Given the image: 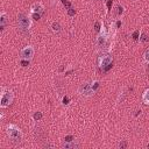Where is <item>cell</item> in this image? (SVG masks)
Instances as JSON below:
<instances>
[{"instance_id":"cell-1","label":"cell","mask_w":149,"mask_h":149,"mask_svg":"<svg viewBox=\"0 0 149 149\" xmlns=\"http://www.w3.org/2000/svg\"><path fill=\"white\" fill-rule=\"evenodd\" d=\"M7 135L9 136V139H12L13 141H20L22 139V132L19 127H16L15 125H8L7 126Z\"/></svg>"},{"instance_id":"cell-2","label":"cell","mask_w":149,"mask_h":149,"mask_svg":"<svg viewBox=\"0 0 149 149\" xmlns=\"http://www.w3.org/2000/svg\"><path fill=\"white\" fill-rule=\"evenodd\" d=\"M13 99H14V95H13V92L12 91H9V90L3 91L1 93V98H0V107L1 108L8 107L13 102Z\"/></svg>"},{"instance_id":"cell-3","label":"cell","mask_w":149,"mask_h":149,"mask_svg":"<svg viewBox=\"0 0 149 149\" xmlns=\"http://www.w3.org/2000/svg\"><path fill=\"white\" fill-rule=\"evenodd\" d=\"M17 24L19 27L22 29V30H28L31 26V21H30V17L27 16L24 13H20L17 15Z\"/></svg>"},{"instance_id":"cell-4","label":"cell","mask_w":149,"mask_h":149,"mask_svg":"<svg viewBox=\"0 0 149 149\" xmlns=\"http://www.w3.org/2000/svg\"><path fill=\"white\" fill-rule=\"evenodd\" d=\"M34 52H35L34 48L30 47V45H28V47H24V48L20 51V57H21V59H27V61H29V59H31V58L34 57Z\"/></svg>"},{"instance_id":"cell-5","label":"cell","mask_w":149,"mask_h":149,"mask_svg":"<svg viewBox=\"0 0 149 149\" xmlns=\"http://www.w3.org/2000/svg\"><path fill=\"white\" fill-rule=\"evenodd\" d=\"M80 93H81L83 95H86V97L92 95V94L94 93V90H93L92 84H90V83H85V84H83V85L80 86Z\"/></svg>"},{"instance_id":"cell-6","label":"cell","mask_w":149,"mask_h":149,"mask_svg":"<svg viewBox=\"0 0 149 149\" xmlns=\"http://www.w3.org/2000/svg\"><path fill=\"white\" fill-rule=\"evenodd\" d=\"M111 63H112V56H111V55H104V56L100 58L99 65H100V68H106V69H108V66L111 65Z\"/></svg>"},{"instance_id":"cell-7","label":"cell","mask_w":149,"mask_h":149,"mask_svg":"<svg viewBox=\"0 0 149 149\" xmlns=\"http://www.w3.org/2000/svg\"><path fill=\"white\" fill-rule=\"evenodd\" d=\"M43 12H44V8H43V6H42L41 3H34V5H33V7H31V13H36V14L42 15Z\"/></svg>"},{"instance_id":"cell-8","label":"cell","mask_w":149,"mask_h":149,"mask_svg":"<svg viewBox=\"0 0 149 149\" xmlns=\"http://www.w3.org/2000/svg\"><path fill=\"white\" fill-rule=\"evenodd\" d=\"M106 41H107V35H106V33H101V34L98 36V38H97V44H98L99 47H102V45H105Z\"/></svg>"},{"instance_id":"cell-9","label":"cell","mask_w":149,"mask_h":149,"mask_svg":"<svg viewBox=\"0 0 149 149\" xmlns=\"http://www.w3.org/2000/svg\"><path fill=\"white\" fill-rule=\"evenodd\" d=\"M7 22H8V20H7L6 13H1L0 14V27H1V29L5 28V26L7 24Z\"/></svg>"},{"instance_id":"cell-10","label":"cell","mask_w":149,"mask_h":149,"mask_svg":"<svg viewBox=\"0 0 149 149\" xmlns=\"http://www.w3.org/2000/svg\"><path fill=\"white\" fill-rule=\"evenodd\" d=\"M77 147H78V144H76L74 141L65 142V143L63 144V148H65V149H74V148H77Z\"/></svg>"},{"instance_id":"cell-11","label":"cell","mask_w":149,"mask_h":149,"mask_svg":"<svg viewBox=\"0 0 149 149\" xmlns=\"http://www.w3.org/2000/svg\"><path fill=\"white\" fill-rule=\"evenodd\" d=\"M142 101H143L146 105H149V88H147V90L143 92V95H142Z\"/></svg>"},{"instance_id":"cell-12","label":"cell","mask_w":149,"mask_h":149,"mask_svg":"<svg viewBox=\"0 0 149 149\" xmlns=\"http://www.w3.org/2000/svg\"><path fill=\"white\" fill-rule=\"evenodd\" d=\"M51 29H52V31H55V33H59V31H61V24H59L58 22H52V23H51Z\"/></svg>"},{"instance_id":"cell-13","label":"cell","mask_w":149,"mask_h":149,"mask_svg":"<svg viewBox=\"0 0 149 149\" xmlns=\"http://www.w3.org/2000/svg\"><path fill=\"white\" fill-rule=\"evenodd\" d=\"M143 57H144V61L149 63V48H148V49L144 51V55H143Z\"/></svg>"},{"instance_id":"cell-14","label":"cell","mask_w":149,"mask_h":149,"mask_svg":"<svg viewBox=\"0 0 149 149\" xmlns=\"http://www.w3.org/2000/svg\"><path fill=\"white\" fill-rule=\"evenodd\" d=\"M41 118H42V113H41V112H37V113L34 114V119H35V120H40Z\"/></svg>"},{"instance_id":"cell-15","label":"cell","mask_w":149,"mask_h":149,"mask_svg":"<svg viewBox=\"0 0 149 149\" xmlns=\"http://www.w3.org/2000/svg\"><path fill=\"white\" fill-rule=\"evenodd\" d=\"M94 30H95V31H100V22H95Z\"/></svg>"},{"instance_id":"cell-16","label":"cell","mask_w":149,"mask_h":149,"mask_svg":"<svg viewBox=\"0 0 149 149\" xmlns=\"http://www.w3.org/2000/svg\"><path fill=\"white\" fill-rule=\"evenodd\" d=\"M71 141H73V136H71V135L65 136V142H71Z\"/></svg>"},{"instance_id":"cell-17","label":"cell","mask_w":149,"mask_h":149,"mask_svg":"<svg viewBox=\"0 0 149 149\" xmlns=\"http://www.w3.org/2000/svg\"><path fill=\"white\" fill-rule=\"evenodd\" d=\"M31 16H33L35 20H38V19L41 17V15H40V14H36V13H31Z\"/></svg>"},{"instance_id":"cell-18","label":"cell","mask_w":149,"mask_h":149,"mask_svg":"<svg viewBox=\"0 0 149 149\" xmlns=\"http://www.w3.org/2000/svg\"><path fill=\"white\" fill-rule=\"evenodd\" d=\"M119 147H120V148H126V147H127V142H126V141H122V142H120Z\"/></svg>"},{"instance_id":"cell-19","label":"cell","mask_w":149,"mask_h":149,"mask_svg":"<svg viewBox=\"0 0 149 149\" xmlns=\"http://www.w3.org/2000/svg\"><path fill=\"white\" fill-rule=\"evenodd\" d=\"M148 41V37L146 34H142V38H141V42H147Z\"/></svg>"},{"instance_id":"cell-20","label":"cell","mask_w":149,"mask_h":149,"mask_svg":"<svg viewBox=\"0 0 149 149\" xmlns=\"http://www.w3.org/2000/svg\"><path fill=\"white\" fill-rule=\"evenodd\" d=\"M63 104H64V105H68V104H69V98H68V97H64V98H63Z\"/></svg>"},{"instance_id":"cell-21","label":"cell","mask_w":149,"mask_h":149,"mask_svg":"<svg viewBox=\"0 0 149 149\" xmlns=\"http://www.w3.org/2000/svg\"><path fill=\"white\" fill-rule=\"evenodd\" d=\"M68 13H69V15H74V13H76V12H74V9H73V8H70Z\"/></svg>"},{"instance_id":"cell-22","label":"cell","mask_w":149,"mask_h":149,"mask_svg":"<svg viewBox=\"0 0 149 149\" xmlns=\"http://www.w3.org/2000/svg\"><path fill=\"white\" fill-rule=\"evenodd\" d=\"M137 34H139V33H137V31H135V33H134V38H135V40H136V38H137Z\"/></svg>"},{"instance_id":"cell-23","label":"cell","mask_w":149,"mask_h":149,"mask_svg":"<svg viewBox=\"0 0 149 149\" xmlns=\"http://www.w3.org/2000/svg\"><path fill=\"white\" fill-rule=\"evenodd\" d=\"M133 1H136V0H133Z\"/></svg>"},{"instance_id":"cell-24","label":"cell","mask_w":149,"mask_h":149,"mask_svg":"<svg viewBox=\"0 0 149 149\" xmlns=\"http://www.w3.org/2000/svg\"><path fill=\"white\" fill-rule=\"evenodd\" d=\"M100 1H101V0H100Z\"/></svg>"}]
</instances>
